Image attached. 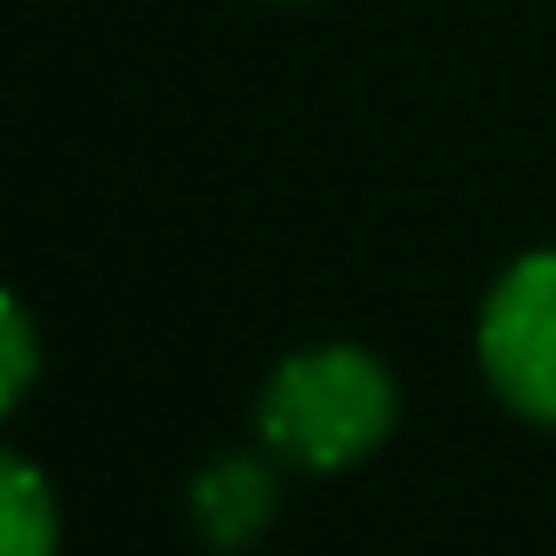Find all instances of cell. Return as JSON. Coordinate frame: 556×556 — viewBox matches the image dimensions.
Wrapping results in <instances>:
<instances>
[{
  "label": "cell",
  "mask_w": 556,
  "mask_h": 556,
  "mask_svg": "<svg viewBox=\"0 0 556 556\" xmlns=\"http://www.w3.org/2000/svg\"><path fill=\"white\" fill-rule=\"evenodd\" d=\"M400 419L393 374L361 348H308L268 374L255 426L275 458L302 471H341L367 458Z\"/></svg>",
  "instance_id": "cell-1"
},
{
  "label": "cell",
  "mask_w": 556,
  "mask_h": 556,
  "mask_svg": "<svg viewBox=\"0 0 556 556\" xmlns=\"http://www.w3.org/2000/svg\"><path fill=\"white\" fill-rule=\"evenodd\" d=\"M478 361L497 400L536 426H556V249L517 255L478 315Z\"/></svg>",
  "instance_id": "cell-2"
},
{
  "label": "cell",
  "mask_w": 556,
  "mask_h": 556,
  "mask_svg": "<svg viewBox=\"0 0 556 556\" xmlns=\"http://www.w3.org/2000/svg\"><path fill=\"white\" fill-rule=\"evenodd\" d=\"M268 517H275V471L262 458L229 452V458H216L190 478V523H197L203 543L242 549L249 536H262Z\"/></svg>",
  "instance_id": "cell-3"
},
{
  "label": "cell",
  "mask_w": 556,
  "mask_h": 556,
  "mask_svg": "<svg viewBox=\"0 0 556 556\" xmlns=\"http://www.w3.org/2000/svg\"><path fill=\"white\" fill-rule=\"evenodd\" d=\"M53 543H60L53 491L21 452H8L0 458V556H53Z\"/></svg>",
  "instance_id": "cell-4"
},
{
  "label": "cell",
  "mask_w": 556,
  "mask_h": 556,
  "mask_svg": "<svg viewBox=\"0 0 556 556\" xmlns=\"http://www.w3.org/2000/svg\"><path fill=\"white\" fill-rule=\"evenodd\" d=\"M0 334H8V380H0V400L21 406V400H27V387H34V367H40L27 302H8V315H0Z\"/></svg>",
  "instance_id": "cell-5"
}]
</instances>
